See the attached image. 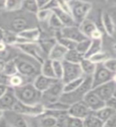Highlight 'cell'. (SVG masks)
Listing matches in <instances>:
<instances>
[{
  "mask_svg": "<svg viewBox=\"0 0 116 127\" xmlns=\"http://www.w3.org/2000/svg\"><path fill=\"white\" fill-rule=\"evenodd\" d=\"M113 96L116 98V87H115V91H114V93H113Z\"/></svg>",
  "mask_w": 116,
  "mask_h": 127,
  "instance_id": "94428289",
  "label": "cell"
},
{
  "mask_svg": "<svg viewBox=\"0 0 116 127\" xmlns=\"http://www.w3.org/2000/svg\"><path fill=\"white\" fill-rule=\"evenodd\" d=\"M85 76H81L77 79H75L73 80H71L66 83H64V88H63V92H70L76 90L82 84L83 81L84 80Z\"/></svg>",
  "mask_w": 116,
  "mask_h": 127,
  "instance_id": "d6a6232c",
  "label": "cell"
},
{
  "mask_svg": "<svg viewBox=\"0 0 116 127\" xmlns=\"http://www.w3.org/2000/svg\"><path fill=\"white\" fill-rule=\"evenodd\" d=\"M57 80H58V79L57 78L45 76V75L39 73L38 75H36L34 78L32 83H33L34 86L40 91V92H43V91H46L48 88H49V87Z\"/></svg>",
  "mask_w": 116,
  "mask_h": 127,
  "instance_id": "e0dca14e",
  "label": "cell"
},
{
  "mask_svg": "<svg viewBox=\"0 0 116 127\" xmlns=\"http://www.w3.org/2000/svg\"><path fill=\"white\" fill-rule=\"evenodd\" d=\"M69 105L66 104V103L63 102L62 101L59 100L56 101L53 103L45 106L46 109H51V110H68L69 108Z\"/></svg>",
  "mask_w": 116,
  "mask_h": 127,
  "instance_id": "7bdbcfd3",
  "label": "cell"
},
{
  "mask_svg": "<svg viewBox=\"0 0 116 127\" xmlns=\"http://www.w3.org/2000/svg\"><path fill=\"white\" fill-rule=\"evenodd\" d=\"M28 23L25 18L23 17H16L10 22L11 30L15 33H19L24 30L27 29Z\"/></svg>",
  "mask_w": 116,
  "mask_h": 127,
  "instance_id": "d4e9b609",
  "label": "cell"
},
{
  "mask_svg": "<svg viewBox=\"0 0 116 127\" xmlns=\"http://www.w3.org/2000/svg\"><path fill=\"white\" fill-rule=\"evenodd\" d=\"M66 1H67L68 2H70V1H72V0H66Z\"/></svg>",
  "mask_w": 116,
  "mask_h": 127,
  "instance_id": "e7e4bbea",
  "label": "cell"
},
{
  "mask_svg": "<svg viewBox=\"0 0 116 127\" xmlns=\"http://www.w3.org/2000/svg\"><path fill=\"white\" fill-rule=\"evenodd\" d=\"M58 33L62 37L71 39L76 42L81 41L86 38H88L82 33L81 30H79V26L77 25L64 26L61 30L58 31Z\"/></svg>",
  "mask_w": 116,
  "mask_h": 127,
  "instance_id": "8fae6325",
  "label": "cell"
},
{
  "mask_svg": "<svg viewBox=\"0 0 116 127\" xmlns=\"http://www.w3.org/2000/svg\"><path fill=\"white\" fill-rule=\"evenodd\" d=\"M101 20L103 29L106 31V33L109 36H111V37H112L115 32V24L110 13L107 11L103 12Z\"/></svg>",
  "mask_w": 116,
  "mask_h": 127,
  "instance_id": "ffe728a7",
  "label": "cell"
},
{
  "mask_svg": "<svg viewBox=\"0 0 116 127\" xmlns=\"http://www.w3.org/2000/svg\"><path fill=\"white\" fill-rule=\"evenodd\" d=\"M6 61L2 60V58H0V73L2 72L3 68H4V65H5Z\"/></svg>",
  "mask_w": 116,
  "mask_h": 127,
  "instance_id": "db71d44e",
  "label": "cell"
},
{
  "mask_svg": "<svg viewBox=\"0 0 116 127\" xmlns=\"http://www.w3.org/2000/svg\"><path fill=\"white\" fill-rule=\"evenodd\" d=\"M38 119V125L41 127H53L57 126V120L51 115L43 113L38 117H35Z\"/></svg>",
  "mask_w": 116,
  "mask_h": 127,
  "instance_id": "603a6c76",
  "label": "cell"
},
{
  "mask_svg": "<svg viewBox=\"0 0 116 127\" xmlns=\"http://www.w3.org/2000/svg\"><path fill=\"white\" fill-rule=\"evenodd\" d=\"M47 22H48V24H49V26L51 28V29H53L54 30L60 31L64 27L61 22L60 21V19L57 18V16L53 12L50 15V17H49Z\"/></svg>",
  "mask_w": 116,
  "mask_h": 127,
  "instance_id": "74e56055",
  "label": "cell"
},
{
  "mask_svg": "<svg viewBox=\"0 0 116 127\" xmlns=\"http://www.w3.org/2000/svg\"><path fill=\"white\" fill-rule=\"evenodd\" d=\"M68 112H69V114L72 115V116L83 119L91 112V110L87 106L84 101L80 100L71 104L69 110H68Z\"/></svg>",
  "mask_w": 116,
  "mask_h": 127,
  "instance_id": "4fadbf2b",
  "label": "cell"
},
{
  "mask_svg": "<svg viewBox=\"0 0 116 127\" xmlns=\"http://www.w3.org/2000/svg\"><path fill=\"white\" fill-rule=\"evenodd\" d=\"M116 110H114L110 107L107 106H104L102 108L99 109L98 110H95V111H92V112L96 115V116L99 118L101 119V120L105 122L107 119H108L111 115H112Z\"/></svg>",
  "mask_w": 116,
  "mask_h": 127,
  "instance_id": "4dcf8cb0",
  "label": "cell"
},
{
  "mask_svg": "<svg viewBox=\"0 0 116 127\" xmlns=\"http://www.w3.org/2000/svg\"><path fill=\"white\" fill-rule=\"evenodd\" d=\"M105 127H116V111L104 122Z\"/></svg>",
  "mask_w": 116,
  "mask_h": 127,
  "instance_id": "bcb514c9",
  "label": "cell"
},
{
  "mask_svg": "<svg viewBox=\"0 0 116 127\" xmlns=\"http://www.w3.org/2000/svg\"><path fill=\"white\" fill-rule=\"evenodd\" d=\"M79 65L84 76H91L96 69L97 64L92 62L89 58L84 57L79 63Z\"/></svg>",
  "mask_w": 116,
  "mask_h": 127,
  "instance_id": "44dd1931",
  "label": "cell"
},
{
  "mask_svg": "<svg viewBox=\"0 0 116 127\" xmlns=\"http://www.w3.org/2000/svg\"><path fill=\"white\" fill-rule=\"evenodd\" d=\"M102 47H103V38L91 39V44H90L89 49L87 50V53L85 54L84 57L89 58L91 55L101 51Z\"/></svg>",
  "mask_w": 116,
  "mask_h": 127,
  "instance_id": "484cf974",
  "label": "cell"
},
{
  "mask_svg": "<svg viewBox=\"0 0 116 127\" xmlns=\"http://www.w3.org/2000/svg\"><path fill=\"white\" fill-rule=\"evenodd\" d=\"M63 88L64 83L61 79H58L49 88H48L46 91L41 92V103H42L45 106L50 104V103H53L59 100L61 94L63 93Z\"/></svg>",
  "mask_w": 116,
  "mask_h": 127,
  "instance_id": "8992f818",
  "label": "cell"
},
{
  "mask_svg": "<svg viewBox=\"0 0 116 127\" xmlns=\"http://www.w3.org/2000/svg\"><path fill=\"white\" fill-rule=\"evenodd\" d=\"M102 37H103V33L99 28H97L96 30H94L91 36V39H99V38H102Z\"/></svg>",
  "mask_w": 116,
  "mask_h": 127,
  "instance_id": "681fc988",
  "label": "cell"
},
{
  "mask_svg": "<svg viewBox=\"0 0 116 127\" xmlns=\"http://www.w3.org/2000/svg\"><path fill=\"white\" fill-rule=\"evenodd\" d=\"M90 44H91V39L90 38H86V39L83 40V41H81L77 42L76 49H77L79 53H80L83 56H85L87 50H88V49H89Z\"/></svg>",
  "mask_w": 116,
  "mask_h": 127,
  "instance_id": "60d3db41",
  "label": "cell"
},
{
  "mask_svg": "<svg viewBox=\"0 0 116 127\" xmlns=\"http://www.w3.org/2000/svg\"><path fill=\"white\" fill-rule=\"evenodd\" d=\"M107 58H109L108 54H107L106 52H103L102 50L93 55H91L89 57L91 61L94 62L95 64H102L103 62H104Z\"/></svg>",
  "mask_w": 116,
  "mask_h": 127,
  "instance_id": "ab89813d",
  "label": "cell"
},
{
  "mask_svg": "<svg viewBox=\"0 0 116 127\" xmlns=\"http://www.w3.org/2000/svg\"><path fill=\"white\" fill-rule=\"evenodd\" d=\"M38 42L39 43L40 46H41L43 53H45L48 55L50 50L52 49V48L57 43V39H56V37H47V38L40 37Z\"/></svg>",
  "mask_w": 116,
  "mask_h": 127,
  "instance_id": "4316f807",
  "label": "cell"
},
{
  "mask_svg": "<svg viewBox=\"0 0 116 127\" xmlns=\"http://www.w3.org/2000/svg\"><path fill=\"white\" fill-rule=\"evenodd\" d=\"M53 67L55 78L61 80L62 76H63V71H64V67H63L62 61H53Z\"/></svg>",
  "mask_w": 116,
  "mask_h": 127,
  "instance_id": "b9f144b4",
  "label": "cell"
},
{
  "mask_svg": "<svg viewBox=\"0 0 116 127\" xmlns=\"http://www.w3.org/2000/svg\"><path fill=\"white\" fill-rule=\"evenodd\" d=\"M2 115H3V110L0 109V119L2 118Z\"/></svg>",
  "mask_w": 116,
  "mask_h": 127,
  "instance_id": "680465c9",
  "label": "cell"
},
{
  "mask_svg": "<svg viewBox=\"0 0 116 127\" xmlns=\"http://www.w3.org/2000/svg\"><path fill=\"white\" fill-rule=\"evenodd\" d=\"M78 26L82 33L84 34L87 37H88L90 39H91V33H93V31L98 28L96 24L88 18H85L83 22H81L79 24Z\"/></svg>",
  "mask_w": 116,
  "mask_h": 127,
  "instance_id": "7402d4cb",
  "label": "cell"
},
{
  "mask_svg": "<svg viewBox=\"0 0 116 127\" xmlns=\"http://www.w3.org/2000/svg\"><path fill=\"white\" fill-rule=\"evenodd\" d=\"M116 87V83L111 79V80L103 83L95 88H92V90L96 93L99 97H100L103 101L107 100L111 96H113V93L115 91Z\"/></svg>",
  "mask_w": 116,
  "mask_h": 127,
  "instance_id": "9a60e30c",
  "label": "cell"
},
{
  "mask_svg": "<svg viewBox=\"0 0 116 127\" xmlns=\"http://www.w3.org/2000/svg\"><path fill=\"white\" fill-rule=\"evenodd\" d=\"M49 1H50V0H37L38 5L39 6V9H41V8L45 6Z\"/></svg>",
  "mask_w": 116,
  "mask_h": 127,
  "instance_id": "816d5d0a",
  "label": "cell"
},
{
  "mask_svg": "<svg viewBox=\"0 0 116 127\" xmlns=\"http://www.w3.org/2000/svg\"><path fill=\"white\" fill-rule=\"evenodd\" d=\"M69 5L71 14L78 25L87 18L91 10V3L82 0H72L69 2Z\"/></svg>",
  "mask_w": 116,
  "mask_h": 127,
  "instance_id": "3957f363",
  "label": "cell"
},
{
  "mask_svg": "<svg viewBox=\"0 0 116 127\" xmlns=\"http://www.w3.org/2000/svg\"><path fill=\"white\" fill-rule=\"evenodd\" d=\"M41 34V31H40L38 28H27V29L18 33V38L17 43H22L27 41L37 42L39 41Z\"/></svg>",
  "mask_w": 116,
  "mask_h": 127,
  "instance_id": "5bb4252c",
  "label": "cell"
},
{
  "mask_svg": "<svg viewBox=\"0 0 116 127\" xmlns=\"http://www.w3.org/2000/svg\"><path fill=\"white\" fill-rule=\"evenodd\" d=\"M82 1H85V2H91V1H92V0H82Z\"/></svg>",
  "mask_w": 116,
  "mask_h": 127,
  "instance_id": "be15d7a7",
  "label": "cell"
},
{
  "mask_svg": "<svg viewBox=\"0 0 116 127\" xmlns=\"http://www.w3.org/2000/svg\"><path fill=\"white\" fill-rule=\"evenodd\" d=\"M5 5H6V0H0V10L5 9Z\"/></svg>",
  "mask_w": 116,
  "mask_h": 127,
  "instance_id": "9f6ffc18",
  "label": "cell"
},
{
  "mask_svg": "<svg viewBox=\"0 0 116 127\" xmlns=\"http://www.w3.org/2000/svg\"><path fill=\"white\" fill-rule=\"evenodd\" d=\"M110 4H112V5H115L116 4V0H107Z\"/></svg>",
  "mask_w": 116,
  "mask_h": 127,
  "instance_id": "6f0895ef",
  "label": "cell"
},
{
  "mask_svg": "<svg viewBox=\"0 0 116 127\" xmlns=\"http://www.w3.org/2000/svg\"><path fill=\"white\" fill-rule=\"evenodd\" d=\"M22 1H23V0H22Z\"/></svg>",
  "mask_w": 116,
  "mask_h": 127,
  "instance_id": "03108f58",
  "label": "cell"
},
{
  "mask_svg": "<svg viewBox=\"0 0 116 127\" xmlns=\"http://www.w3.org/2000/svg\"><path fill=\"white\" fill-rule=\"evenodd\" d=\"M83 126L86 127H102L103 126V122L101 119H99L92 111L83 119Z\"/></svg>",
  "mask_w": 116,
  "mask_h": 127,
  "instance_id": "cb8c5ba5",
  "label": "cell"
},
{
  "mask_svg": "<svg viewBox=\"0 0 116 127\" xmlns=\"http://www.w3.org/2000/svg\"><path fill=\"white\" fill-rule=\"evenodd\" d=\"M113 49H114V51L116 53V43L114 45V46H113Z\"/></svg>",
  "mask_w": 116,
  "mask_h": 127,
  "instance_id": "6125c7cd",
  "label": "cell"
},
{
  "mask_svg": "<svg viewBox=\"0 0 116 127\" xmlns=\"http://www.w3.org/2000/svg\"><path fill=\"white\" fill-rule=\"evenodd\" d=\"M114 73L111 72L107 70L102 64H97L96 69L91 75V81H92V88H95L103 83H107L113 79Z\"/></svg>",
  "mask_w": 116,
  "mask_h": 127,
  "instance_id": "30bf717a",
  "label": "cell"
},
{
  "mask_svg": "<svg viewBox=\"0 0 116 127\" xmlns=\"http://www.w3.org/2000/svg\"><path fill=\"white\" fill-rule=\"evenodd\" d=\"M57 7H59V5H58V2H57V0H50V1L42 8H43V9H47V10H53L55 9V8H57Z\"/></svg>",
  "mask_w": 116,
  "mask_h": 127,
  "instance_id": "7dc6e473",
  "label": "cell"
},
{
  "mask_svg": "<svg viewBox=\"0 0 116 127\" xmlns=\"http://www.w3.org/2000/svg\"><path fill=\"white\" fill-rule=\"evenodd\" d=\"M52 13H53V10L41 8V9H39L36 15H37V18L40 22H48Z\"/></svg>",
  "mask_w": 116,
  "mask_h": 127,
  "instance_id": "ee69618b",
  "label": "cell"
},
{
  "mask_svg": "<svg viewBox=\"0 0 116 127\" xmlns=\"http://www.w3.org/2000/svg\"><path fill=\"white\" fill-rule=\"evenodd\" d=\"M18 101L26 104H36L41 102V92L36 88L32 82H28L14 88Z\"/></svg>",
  "mask_w": 116,
  "mask_h": 127,
  "instance_id": "6da1fadb",
  "label": "cell"
},
{
  "mask_svg": "<svg viewBox=\"0 0 116 127\" xmlns=\"http://www.w3.org/2000/svg\"><path fill=\"white\" fill-rule=\"evenodd\" d=\"M83 58H84V56L81 54L80 53H79L76 49H74L68 50L64 60L71 63L79 64Z\"/></svg>",
  "mask_w": 116,
  "mask_h": 127,
  "instance_id": "f1b7e54d",
  "label": "cell"
},
{
  "mask_svg": "<svg viewBox=\"0 0 116 127\" xmlns=\"http://www.w3.org/2000/svg\"><path fill=\"white\" fill-rule=\"evenodd\" d=\"M83 100L91 111L98 110L105 106V101H103L92 89L87 92Z\"/></svg>",
  "mask_w": 116,
  "mask_h": 127,
  "instance_id": "7c38bea8",
  "label": "cell"
},
{
  "mask_svg": "<svg viewBox=\"0 0 116 127\" xmlns=\"http://www.w3.org/2000/svg\"><path fill=\"white\" fill-rule=\"evenodd\" d=\"M110 14L111 15V17H112L113 20H114V22L115 24L116 25V9L113 10H111V12L110 13Z\"/></svg>",
  "mask_w": 116,
  "mask_h": 127,
  "instance_id": "11a10c76",
  "label": "cell"
},
{
  "mask_svg": "<svg viewBox=\"0 0 116 127\" xmlns=\"http://www.w3.org/2000/svg\"><path fill=\"white\" fill-rule=\"evenodd\" d=\"M68 49L65 47H64L62 45L57 41V43L52 48V49L48 54V58L50 59L51 61H62L65 59L66 53Z\"/></svg>",
  "mask_w": 116,
  "mask_h": 127,
  "instance_id": "ac0fdd59",
  "label": "cell"
},
{
  "mask_svg": "<svg viewBox=\"0 0 116 127\" xmlns=\"http://www.w3.org/2000/svg\"><path fill=\"white\" fill-rule=\"evenodd\" d=\"M8 88H9V86H8L7 84L0 83V97H1L2 95L6 92Z\"/></svg>",
  "mask_w": 116,
  "mask_h": 127,
  "instance_id": "f907efd6",
  "label": "cell"
},
{
  "mask_svg": "<svg viewBox=\"0 0 116 127\" xmlns=\"http://www.w3.org/2000/svg\"><path fill=\"white\" fill-rule=\"evenodd\" d=\"M58 32V31H57ZM56 39H57V41L58 43H60L61 45H62L64 47H65L68 50H70V49H76L77 47V42H76L74 41L69 38H66L65 37H62L59 33L58 35L56 37Z\"/></svg>",
  "mask_w": 116,
  "mask_h": 127,
  "instance_id": "e575fe53",
  "label": "cell"
},
{
  "mask_svg": "<svg viewBox=\"0 0 116 127\" xmlns=\"http://www.w3.org/2000/svg\"><path fill=\"white\" fill-rule=\"evenodd\" d=\"M2 118L6 122V126L24 127L29 126L27 117L18 113L13 109L3 111Z\"/></svg>",
  "mask_w": 116,
  "mask_h": 127,
  "instance_id": "ba28073f",
  "label": "cell"
},
{
  "mask_svg": "<svg viewBox=\"0 0 116 127\" xmlns=\"http://www.w3.org/2000/svg\"><path fill=\"white\" fill-rule=\"evenodd\" d=\"M16 65H17L18 72L25 76L26 78H34L36 75L39 74L38 70L33 63L27 61L22 57H15L14 58Z\"/></svg>",
  "mask_w": 116,
  "mask_h": 127,
  "instance_id": "9c48e42d",
  "label": "cell"
},
{
  "mask_svg": "<svg viewBox=\"0 0 116 127\" xmlns=\"http://www.w3.org/2000/svg\"><path fill=\"white\" fill-rule=\"evenodd\" d=\"M2 73L4 75H6V76H8V77L18 73V72L17 65H16L15 61H14V59L6 61L5 65H4L3 71H2Z\"/></svg>",
  "mask_w": 116,
  "mask_h": 127,
  "instance_id": "836d02e7",
  "label": "cell"
},
{
  "mask_svg": "<svg viewBox=\"0 0 116 127\" xmlns=\"http://www.w3.org/2000/svg\"><path fill=\"white\" fill-rule=\"evenodd\" d=\"M102 64L111 72L116 73V58H107L104 62L102 63Z\"/></svg>",
  "mask_w": 116,
  "mask_h": 127,
  "instance_id": "f6af8a7d",
  "label": "cell"
},
{
  "mask_svg": "<svg viewBox=\"0 0 116 127\" xmlns=\"http://www.w3.org/2000/svg\"><path fill=\"white\" fill-rule=\"evenodd\" d=\"M13 110L27 118H35L45 112V106L41 102L36 104H26L18 100L14 106Z\"/></svg>",
  "mask_w": 116,
  "mask_h": 127,
  "instance_id": "277c9868",
  "label": "cell"
},
{
  "mask_svg": "<svg viewBox=\"0 0 116 127\" xmlns=\"http://www.w3.org/2000/svg\"><path fill=\"white\" fill-rule=\"evenodd\" d=\"M22 7L28 12H30V13L35 14L39 10V6L38 5L37 0H23Z\"/></svg>",
  "mask_w": 116,
  "mask_h": 127,
  "instance_id": "d590c367",
  "label": "cell"
},
{
  "mask_svg": "<svg viewBox=\"0 0 116 127\" xmlns=\"http://www.w3.org/2000/svg\"><path fill=\"white\" fill-rule=\"evenodd\" d=\"M53 13L57 16V18L60 19V21L61 22L64 26H74L77 25L74 18L70 13L67 12L65 10H62L61 8L57 7L53 10Z\"/></svg>",
  "mask_w": 116,
  "mask_h": 127,
  "instance_id": "d6986e66",
  "label": "cell"
},
{
  "mask_svg": "<svg viewBox=\"0 0 116 127\" xmlns=\"http://www.w3.org/2000/svg\"><path fill=\"white\" fill-rule=\"evenodd\" d=\"M62 63L64 67V71H63V76L61 79V81L64 83H66L79 77L84 76L83 75L79 64L71 63L65 61V60L62 61Z\"/></svg>",
  "mask_w": 116,
  "mask_h": 127,
  "instance_id": "52a82bcc",
  "label": "cell"
},
{
  "mask_svg": "<svg viewBox=\"0 0 116 127\" xmlns=\"http://www.w3.org/2000/svg\"><path fill=\"white\" fill-rule=\"evenodd\" d=\"M105 106L110 107L114 110H116V98L114 96H111L110 98L105 101Z\"/></svg>",
  "mask_w": 116,
  "mask_h": 127,
  "instance_id": "c3c4849f",
  "label": "cell"
},
{
  "mask_svg": "<svg viewBox=\"0 0 116 127\" xmlns=\"http://www.w3.org/2000/svg\"><path fill=\"white\" fill-rule=\"evenodd\" d=\"M19 50H21L22 53L26 55L29 56L30 57L35 60L40 64H41L44 61L41 48L40 46L39 43L37 42H22V43H17L14 45Z\"/></svg>",
  "mask_w": 116,
  "mask_h": 127,
  "instance_id": "5b68a950",
  "label": "cell"
},
{
  "mask_svg": "<svg viewBox=\"0 0 116 127\" xmlns=\"http://www.w3.org/2000/svg\"><path fill=\"white\" fill-rule=\"evenodd\" d=\"M61 126H67V127H81L83 126V119L79 118L77 117L72 116L69 114L65 119V121L62 122Z\"/></svg>",
  "mask_w": 116,
  "mask_h": 127,
  "instance_id": "1f68e13d",
  "label": "cell"
},
{
  "mask_svg": "<svg viewBox=\"0 0 116 127\" xmlns=\"http://www.w3.org/2000/svg\"><path fill=\"white\" fill-rule=\"evenodd\" d=\"M26 79H29V78H26L25 76H23V75H20L19 73H17L8 77L7 84L9 87L14 88V87L22 86L24 83H28V81L26 80Z\"/></svg>",
  "mask_w": 116,
  "mask_h": 127,
  "instance_id": "f546056e",
  "label": "cell"
},
{
  "mask_svg": "<svg viewBox=\"0 0 116 127\" xmlns=\"http://www.w3.org/2000/svg\"><path fill=\"white\" fill-rule=\"evenodd\" d=\"M4 35H5V30H3L2 28L0 27V42L3 41ZM4 42V41H3Z\"/></svg>",
  "mask_w": 116,
  "mask_h": 127,
  "instance_id": "f5cc1de1",
  "label": "cell"
},
{
  "mask_svg": "<svg viewBox=\"0 0 116 127\" xmlns=\"http://www.w3.org/2000/svg\"><path fill=\"white\" fill-rule=\"evenodd\" d=\"M22 0H6L5 10L7 11H14L21 9Z\"/></svg>",
  "mask_w": 116,
  "mask_h": 127,
  "instance_id": "f35d334b",
  "label": "cell"
},
{
  "mask_svg": "<svg viewBox=\"0 0 116 127\" xmlns=\"http://www.w3.org/2000/svg\"><path fill=\"white\" fill-rule=\"evenodd\" d=\"M18 101L13 87H9V88L0 97V109L3 111L12 110L16 102Z\"/></svg>",
  "mask_w": 116,
  "mask_h": 127,
  "instance_id": "2e32d148",
  "label": "cell"
},
{
  "mask_svg": "<svg viewBox=\"0 0 116 127\" xmlns=\"http://www.w3.org/2000/svg\"><path fill=\"white\" fill-rule=\"evenodd\" d=\"M41 65V67L40 73L45 75V76L55 78L53 67V61H51L50 59L47 57L46 59L44 60V61L42 62Z\"/></svg>",
  "mask_w": 116,
  "mask_h": 127,
  "instance_id": "83f0119b",
  "label": "cell"
},
{
  "mask_svg": "<svg viewBox=\"0 0 116 127\" xmlns=\"http://www.w3.org/2000/svg\"><path fill=\"white\" fill-rule=\"evenodd\" d=\"M18 33L12 30H5V35H4L3 41L7 45H14L18 42Z\"/></svg>",
  "mask_w": 116,
  "mask_h": 127,
  "instance_id": "8d00e7d4",
  "label": "cell"
},
{
  "mask_svg": "<svg viewBox=\"0 0 116 127\" xmlns=\"http://www.w3.org/2000/svg\"><path fill=\"white\" fill-rule=\"evenodd\" d=\"M92 89V81L91 76H85L82 84L77 89L70 92H63L60 97V100L68 105H71L74 102L83 100L84 95Z\"/></svg>",
  "mask_w": 116,
  "mask_h": 127,
  "instance_id": "7a4b0ae2",
  "label": "cell"
},
{
  "mask_svg": "<svg viewBox=\"0 0 116 127\" xmlns=\"http://www.w3.org/2000/svg\"><path fill=\"white\" fill-rule=\"evenodd\" d=\"M112 79L116 83V73L114 74V75H113V79Z\"/></svg>",
  "mask_w": 116,
  "mask_h": 127,
  "instance_id": "91938a15",
  "label": "cell"
}]
</instances>
